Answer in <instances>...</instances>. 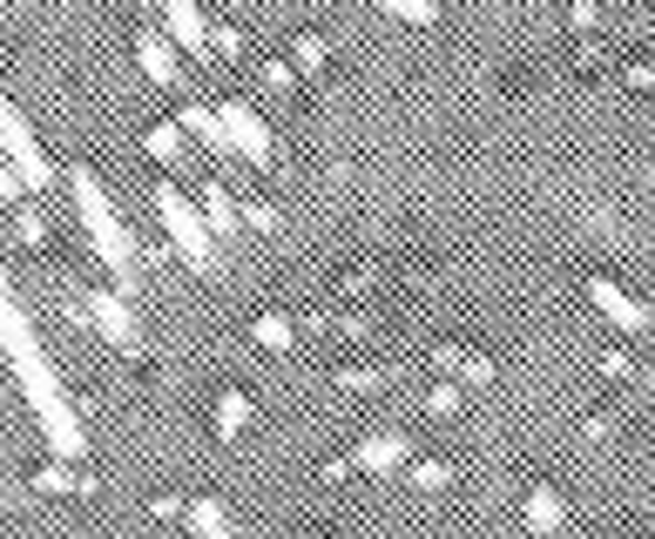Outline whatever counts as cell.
<instances>
[{
	"mask_svg": "<svg viewBox=\"0 0 655 539\" xmlns=\"http://www.w3.org/2000/svg\"><path fill=\"white\" fill-rule=\"evenodd\" d=\"M0 350H8V365H14V378L28 391V411H34L41 438H48V459L81 466L89 459V431H81V418H74V405H68V391H61V378L48 365V350L34 337V317L21 304H0Z\"/></svg>",
	"mask_w": 655,
	"mask_h": 539,
	"instance_id": "6da1fadb",
	"label": "cell"
},
{
	"mask_svg": "<svg viewBox=\"0 0 655 539\" xmlns=\"http://www.w3.org/2000/svg\"><path fill=\"white\" fill-rule=\"evenodd\" d=\"M68 183H74V210H81V230H89V243H95V256H102V270H109V291L135 304V291H142L135 236L122 230V216H115V203H109V190H102V175H95L89 162H74V169H68Z\"/></svg>",
	"mask_w": 655,
	"mask_h": 539,
	"instance_id": "7a4b0ae2",
	"label": "cell"
},
{
	"mask_svg": "<svg viewBox=\"0 0 655 539\" xmlns=\"http://www.w3.org/2000/svg\"><path fill=\"white\" fill-rule=\"evenodd\" d=\"M149 210H155V223H162V243H170V250L196 270V277H216V243H210L196 203L170 183V175H155V183H149Z\"/></svg>",
	"mask_w": 655,
	"mask_h": 539,
	"instance_id": "3957f363",
	"label": "cell"
},
{
	"mask_svg": "<svg viewBox=\"0 0 655 539\" xmlns=\"http://www.w3.org/2000/svg\"><path fill=\"white\" fill-rule=\"evenodd\" d=\"M0 155L14 162V175H21V190H48L54 183V162H48V149L34 142V129H28V115L8 102V88H0Z\"/></svg>",
	"mask_w": 655,
	"mask_h": 539,
	"instance_id": "277c9868",
	"label": "cell"
},
{
	"mask_svg": "<svg viewBox=\"0 0 655 539\" xmlns=\"http://www.w3.org/2000/svg\"><path fill=\"white\" fill-rule=\"evenodd\" d=\"M74 317H81V324H89V330H95L102 344H115V350H129V357L142 350V330H135V304H129V297H115L109 284H95L89 297H74Z\"/></svg>",
	"mask_w": 655,
	"mask_h": 539,
	"instance_id": "5b68a950",
	"label": "cell"
},
{
	"mask_svg": "<svg viewBox=\"0 0 655 539\" xmlns=\"http://www.w3.org/2000/svg\"><path fill=\"white\" fill-rule=\"evenodd\" d=\"M216 129H223L230 155H243V162H258V169H264V162L278 155V135L264 129V115H258L251 102H236V95H230V102H216Z\"/></svg>",
	"mask_w": 655,
	"mask_h": 539,
	"instance_id": "8992f818",
	"label": "cell"
},
{
	"mask_svg": "<svg viewBox=\"0 0 655 539\" xmlns=\"http://www.w3.org/2000/svg\"><path fill=\"white\" fill-rule=\"evenodd\" d=\"M426 365H433L440 378H453V385H494V378H501L494 357H486V350H466V344H433Z\"/></svg>",
	"mask_w": 655,
	"mask_h": 539,
	"instance_id": "52a82bcc",
	"label": "cell"
},
{
	"mask_svg": "<svg viewBox=\"0 0 655 539\" xmlns=\"http://www.w3.org/2000/svg\"><path fill=\"white\" fill-rule=\"evenodd\" d=\"M405 459H413L405 431H365V438L352 445V472H365V479H385V472H399Z\"/></svg>",
	"mask_w": 655,
	"mask_h": 539,
	"instance_id": "ba28073f",
	"label": "cell"
},
{
	"mask_svg": "<svg viewBox=\"0 0 655 539\" xmlns=\"http://www.w3.org/2000/svg\"><path fill=\"white\" fill-rule=\"evenodd\" d=\"M588 304H595V311H602L622 337H642V330H648V304H635V297H628V291H615L608 277H588Z\"/></svg>",
	"mask_w": 655,
	"mask_h": 539,
	"instance_id": "9c48e42d",
	"label": "cell"
},
{
	"mask_svg": "<svg viewBox=\"0 0 655 539\" xmlns=\"http://www.w3.org/2000/svg\"><path fill=\"white\" fill-rule=\"evenodd\" d=\"M135 68L155 81V88H177L183 81V61H177V41L162 34V28H142L135 34Z\"/></svg>",
	"mask_w": 655,
	"mask_h": 539,
	"instance_id": "30bf717a",
	"label": "cell"
},
{
	"mask_svg": "<svg viewBox=\"0 0 655 539\" xmlns=\"http://www.w3.org/2000/svg\"><path fill=\"white\" fill-rule=\"evenodd\" d=\"M203 8H196V0H162V34H170L183 54H196V61H210V48H203Z\"/></svg>",
	"mask_w": 655,
	"mask_h": 539,
	"instance_id": "8fae6325",
	"label": "cell"
},
{
	"mask_svg": "<svg viewBox=\"0 0 655 539\" xmlns=\"http://www.w3.org/2000/svg\"><path fill=\"white\" fill-rule=\"evenodd\" d=\"M251 425H258V398L243 391V385H223L216 405H210V431H216V438H243Z\"/></svg>",
	"mask_w": 655,
	"mask_h": 539,
	"instance_id": "7c38bea8",
	"label": "cell"
},
{
	"mask_svg": "<svg viewBox=\"0 0 655 539\" xmlns=\"http://www.w3.org/2000/svg\"><path fill=\"white\" fill-rule=\"evenodd\" d=\"M521 519H527V532H534V539H547V532H561V526H567V499H561L554 486H527Z\"/></svg>",
	"mask_w": 655,
	"mask_h": 539,
	"instance_id": "4fadbf2b",
	"label": "cell"
},
{
	"mask_svg": "<svg viewBox=\"0 0 655 539\" xmlns=\"http://www.w3.org/2000/svg\"><path fill=\"white\" fill-rule=\"evenodd\" d=\"M34 492H74V499H89V492H102V479L89 472V466H68V459H48L34 479H28Z\"/></svg>",
	"mask_w": 655,
	"mask_h": 539,
	"instance_id": "5bb4252c",
	"label": "cell"
},
{
	"mask_svg": "<svg viewBox=\"0 0 655 539\" xmlns=\"http://www.w3.org/2000/svg\"><path fill=\"white\" fill-rule=\"evenodd\" d=\"M196 216H203V230H210V243L236 230V196H230V190L216 183V175H210V183H203V196H196Z\"/></svg>",
	"mask_w": 655,
	"mask_h": 539,
	"instance_id": "9a60e30c",
	"label": "cell"
},
{
	"mask_svg": "<svg viewBox=\"0 0 655 539\" xmlns=\"http://www.w3.org/2000/svg\"><path fill=\"white\" fill-rule=\"evenodd\" d=\"M183 526H190V539H230V506L223 499H183Z\"/></svg>",
	"mask_w": 655,
	"mask_h": 539,
	"instance_id": "2e32d148",
	"label": "cell"
},
{
	"mask_svg": "<svg viewBox=\"0 0 655 539\" xmlns=\"http://www.w3.org/2000/svg\"><path fill=\"white\" fill-rule=\"evenodd\" d=\"M177 129H183V135H196V142H210V155H230V142H223V129H216V109H210V102H183V109H177Z\"/></svg>",
	"mask_w": 655,
	"mask_h": 539,
	"instance_id": "e0dca14e",
	"label": "cell"
},
{
	"mask_svg": "<svg viewBox=\"0 0 655 539\" xmlns=\"http://www.w3.org/2000/svg\"><path fill=\"white\" fill-rule=\"evenodd\" d=\"M284 61H291V74H324V68H332V41H324V34H291Z\"/></svg>",
	"mask_w": 655,
	"mask_h": 539,
	"instance_id": "ac0fdd59",
	"label": "cell"
},
{
	"mask_svg": "<svg viewBox=\"0 0 655 539\" xmlns=\"http://www.w3.org/2000/svg\"><path fill=\"white\" fill-rule=\"evenodd\" d=\"M399 472H405V486H420V492H446V486L460 479V472H453V459H405Z\"/></svg>",
	"mask_w": 655,
	"mask_h": 539,
	"instance_id": "d6986e66",
	"label": "cell"
},
{
	"mask_svg": "<svg viewBox=\"0 0 655 539\" xmlns=\"http://www.w3.org/2000/svg\"><path fill=\"white\" fill-rule=\"evenodd\" d=\"M142 155L149 162H183V129L177 122H149L142 129Z\"/></svg>",
	"mask_w": 655,
	"mask_h": 539,
	"instance_id": "ffe728a7",
	"label": "cell"
},
{
	"mask_svg": "<svg viewBox=\"0 0 655 539\" xmlns=\"http://www.w3.org/2000/svg\"><path fill=\"white\" fill-rule=\"evenodd\" d=\"M251 344H264V350H291V344H298V324H291L284 311H264V317H251Z\"/></svg>",
	"mask_w": 655,
	"mask_h": 539,
	"instance_id": "44dd1931",
	"label": "cell"
},
{
	"mask_svg": "<svg viewBox=\"0 0 655 539\" xmlns=\"http://www.w3.org/2000/svg\"><path fill=\"white\" fill-rule=\"evenodd\" d=\"M339 391H385V365H365V357H345V365L332 372Z\"/></svg>",
	"mask_w": 655,
	"mask_h": 539,
	"instance_id": "7402d4cb",
	"label": "cell"
},
{
	"mask_svg": "<svg viewBox=\"0 0 655 539\" xmlns=\"http://www.w3.org/2000/svg\"><path fill=\"white\" fill-rule=\"evenodd\" d=\"M379 14H392V21H405V28H433L440 21V0H372Z\"/></svg>",
	"mask_w": 655,
	"mask_h": 539,
	"instance_id": "603a6c76",
	"label": "cell"
},
{
	"mask_svg": "<svg viewBox=\"0 0 655 539\" xmlns=\"http://www.w3.org/2000/svg\"><path fill=\"white\" fill-rule=\"evenodd\" d=\"M14 236L28 243V250H48V216H41V203H14Z\"/></svg>",
	"mask_w": 655,
	"mask_h": 539,
	"instance_id": "cb8c5ba5",
	"label": "cell"
},
{
	"mask_svg": "<svg viewBox=\"0 0 655 539\" xmlns=\"http://www.w3.org/2000/svg\"><path fill=\"white\" fill-rule=\"evenodd\" d=\"M460 411H466V385L440 378V385L426 391V418H460Z\"/></svg>",
	"mask_w": 655,
	"mask_h": 539,
	"instance_id": "d4e9b609",
	"label": "cell"
},
{
	"mask_svg": "<svg viewBox=\"0 0 655 539\" xmlns=\"http://www.w3.org/2000/svg\"><path fill=\"white\" fill-rule=\"evenodd\" d=\"M236 223H243V230H258V236H271L284 216H278V203H271V196H251V203H236Z\"/></svg>",
	"mask_w": 655,
	"mask_h": 539,
	"instance_id": "484cf974",
	"label": "cell"
},
{
	"mask_svg": "<svg viewBox=\"0 0 655 539\" xmlns=\"http://www.w3.org/2000/svg\"><path fill=\"white\" fill-rule=\"evenodd\" d=\"M258 88H271V95H291V88H298L291 61H284V54H264V61H258Z\"/></svg>",
	"mask_w": 655,
	"mask_h": 539,
	"instance_id": "4316f807",
	"label": "cell"
},
{
	"mask_svg": "<svg viewBox=\"0 0 655 539\" xmlns=\"http://www.w3.org/2000/svg\"><path fill=\"white\" fill-rule=\"evenodd\" d=\"M203 48H210V54H243V28H236V21H210V28H203Z\"/></svg>",
	"mask_w": 655,
	"mask_h": 539,
	"instance_id": "83f0119b",
	"label": "cell"
},
{
	"mask_svg": "<svg viewBox=\"0 0 655 539\" xmlns=\"http://www.w3.org/2000/svg\"><path fill=\"white\" fill-rule=\"evenodd\" d=\"M372 284H379V270H372V263H352L345 277H339V297H365Z\"/></svg>",
	"mask_w": 655,
	"mask_h": 539,
	"instance_id": "f1b7e54d",
	"label": "cell"
},
{
	"mask_svg": "<svg viewBox=\"0 0 655 539\" xmlns=\"http://www.w3.org/2000/svg\"><path fill=\"white\" fill-rule=\"evenodd\" d=\"M595 372H602V378H615V385H635V365H628L622 350H595Z\"/></svg>",
	"mask_w": 655,
	"mask_h": 539,
	"instance_id": "f546056e",
	"label": "cell"
},
{
	"mask_svg": "<svg viewBox=\"0 0 655 539\" xmlns=\"http://www.w3.org/2000/svg\"><path fill=\"white\" fill-rule=\"evenodd\" d=\"M615 81L628 88V95H648V81H655V74H648V61H622V68H615Z\"/></svg>",
	"mask_w": 655,
	"mask_h": 539,
	"instance_id": "4dcf8cb0",
	"label": "cell"
},
{
	"mask_svg": "<svg viewBox=\"0 0 655 539\" xmlns=\"http://www.w3.org/2000/svg\"><path fill=\"white\" fill-rule=\"evenodd\" d=\"M602 8H608V0H567V21H575V28H595Z\"/></svg>",
	"mask_w": 655,
	"mask_h": 539,
	"instance_id": "1f68e13d",
	"label": "cell"
},
{
	"mask_svg": "<svg viewBox=\"0 0 655 539\" xmlns=\"http://www.w3.org/2000/svg\"><path fill=\"white\" fill-rule=\"evenodd\" d=\"M332 330H339V337H365V330H372V317H365V311H339V317H332Z\"/></svg>",
	"mask_w": 655,
	"mask_h": 539,
	"instance_id": "d6a6232c",
	"label": "cell"
},
{
	"mask_svg": "<svg viewBox=\"0 0 655 539\" xmlns=\"http://www.w3.org/2000/svg\"><path fill=\"white\" fill-rule=\"evenodd\" d=\"M582 431H588L595 445H602V438H615V411H588V418H582Z\"/></svg>",
	"mask_w": 655,
	"mask_h": 539,
	"instance_id": "836d02e7",
	"label": "cell"
},
{
	"mask_svg": "<svg viewBox=\"0 0 655 539\" xmlns=\"http://www.w3.org/2000/svg\"><path fill=\"white\" fill-rule=\"evenodd\" d=\"M318 479H324V486H345V479H352V459H324Z\"/></svg>",
	"mask_w": 655,
	"mask_h": 539,
	"instance_id": "e575fe53",
	"label": "cell"
},
{
	"mask_svg": "<svg viewBox=\"0 0 655 539\" xmlns=\"http://www.w3.org/2000/svg\"><path fill=\"white\" fill-rule=\"evenodd\" d=\"M149 512H155V519H183V499H177V492H155Z\"/></svg>",
	"mask_w": 655,
	"mask_h": 539,
	"instance_id": "d590c367",
	"label": "cell"
},
{
	"mask_svg": "<svg viewBox=\"0 0 655 539\" xmlns=\"http://www.w3.org/2000/svg\"><path fill=\"white\" fill-rule=\"evenodd\" d=\"M547 539H588V532H567V526H561V532H547Z\"/></svg>",
	"mask_w": 655,
	"mask_h": 539,
	"instance_id": "8d00e7d4",
	"label": "cell"
},
{
	"mask_svg": "<svg viewBox=\"0 0 655 539\" xmlns=\"http://www.w3.org/2000/svg\"><path fill=\"white\" fill-rule=\"evenodd\" d=\"M304 539H324V532H304Z\"/></svg>",
	"mask_w": 655,
	"mask_h": 539,
	"instance_id": "74e56055",
	"label": "cell"
},
{
	"mask_svg": "<svg viewBox=\"0 0 655 539\" xmlns=\"http://www.w3.org/2000/svg\"><path fill=\"white\" fill-rule=\"evenodd\" d=\"M122 8H135V0H122Z\"/></svg>",
	"mask_w": 655,
	"mask_h": 539,
	"instance_id": "f35d334b",
	"label": "cell"
}]
</instances>
